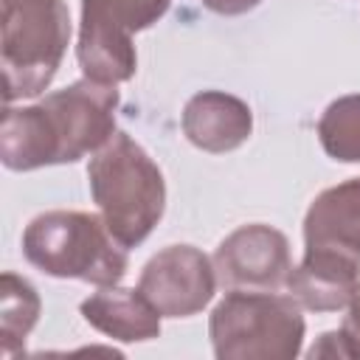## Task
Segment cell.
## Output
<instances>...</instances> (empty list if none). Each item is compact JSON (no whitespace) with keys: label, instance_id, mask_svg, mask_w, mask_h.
Returning a JSON list of instances; mask_svg holds the SVG:
<instances>
[{"label":"cell","instance_id":"6da1fadb","mask_svg":"<svg viewBox=\"0 0 360 360\" xmlns=\"http://www.w3.org/2000/svg\"><path fill=\"white\" fill-rule=\"evenodd\" d=\"M118 90L79 79L31 107L6 104L0 121V160L11 172L76 163L98 152L115 132Z\"/></svg>","mask_w":360,"mask_h":360},{"label":"cell","instance_id":"e0dca14e","mask_svg":"<svg viewBox=\"0 0 360 360\" xmlns=\"http://www.w3.org/2000/svg\"><path fill=\"white\" fill-rule=\"evenodd\" d=\"M309 357H349L346 343L340 338V329L338 332H323L321 340L309 349Z\"/></svg>","mask_w":360,"mask_h":360},{"label":"cell","instance_id":"30bf717a","mask_svg":"<svg viewBox=\"0 0 360 360\" xmlns=\"http://www.w3.org/2000/svg\"><path fill=\"white\" fill-rule=\"evenodd\" d=\"M82 318L101 335L124 343H143L160 335V312L155 304L135 287H101L87 295L79 307Z\"/></svg>","mask_w":360,"mask_h":360},{"label":"cell","instance_id":"7c38bea8","mask_svg":"<svg viewBox=\"0 0 360 360\" xmlns=\"http://www.w3.org/2000/svg\"><path fill=\"white\" fill-rule=\"evenodd\" d=\"M76 59H79L84 79H93L101 84L129 82L138 68L132 37H118V34L87 28V25H79Z\"/></svg>","mask_w":360,"mask_h":360},{"label":"cell","instance_id":"277c9868","mask_svg":"<svg viewBox=\"0 0 360 360\" xmlns=\"http://www.w3.org/2000/svg\"><path fill=\"white\" fill-rule=\"evenodd\" d=\"M304 332L301 304L276 290H228L208 318L217 360H295Z\"/></svg>","mask_w":360,"mask_h":360},{"label":"cell","instance_id":"5bb4252c","mask_svg":"<svg viewBox=\"0 0 360 360\" xmlns=\"http://www.w3.org/2000/svg\"><path fill=\"white\" fill-rule=\"evenodd\" d=\"M169 6L172 0H82L79 25L132 37L152 28L169 11Z\"/></svg>","mask_w":360,"mask_h":360},{"label":"cell","instance_id":"7a4b0ae2","mask_svg":"<svg viewBox=\"0 0 360 360\" xmlns=\"http://www.w3.org/2000/svg\"><path fill=\"white\" fill-rule=\"evenodd\" d=\"M87 186L107 231L127 250L138 248L166 211V180L160 166L121 129L93 152Z\"/></svg>","mask_w":360,"mask_h":360},{"label":"cell","instance_id":"ac0fdd59","mask_svg":"<svg viewBox=\"0 0 360 360\" xmlns=\"http://www.w3.org/2000/svg\"><path fill=\"white\" fill-rule=\"evenodd\" d=\"M262 0H202V6L214 14H222V17H239V14H248L259 6Z\"/></svg>","mask_w":360,"mask_h":360},{"label":"cell","instance_id":"52a82bcc","mask_svg":"<svg viewBox=\"0 0 360 360\" xmlns=\"http://www.w3.org/2000/svg\"><path fill=\"white\" fill-rule=\"evenodd\" d=\"M214 270L225 290H278L292 270L290 242L264 222L242 225L219 242Z\"/></svg>","mask_w":360,"mask_h":360},{"label":"cell","instance_id":"3957f363","mask_svg":"<svg viewBox=\"0 0 360 360\" xmlns=\"http://www.w3.org/2000/svg\"><path fill=\"white\" fill-rule=\"evenodd\" d=\"M22 256L51 278H79L115 287L129 270L127 248L107 231L101 214L45 211L22 231Z\"/></svg>","mask_w":360,"mask_h":360},{"label":"cell","instance_id":"8fae6325","mask_svg":"<svg viewBox=\"0 0 360 360\" xmlns=\"http://www.w3.org/2000/svg\"><path fill=\"white\" fill-rule=\"evenodd\" d=\"M287 292L309 312H338L346 309L360 287V267L329 253L304 250L301 264L287 276Z\"/></svg>","mask_w":360,"mask_h":360},{"label":"cell","instance_id":"4fadbf2b","mask_svg":"<svg viewBox=\"0 0 360 360\" xmlns=\"http://www.w3.org/2000/svg\"><path fill=\"white\" fill-rule=\"evenodd\" d=\"M39 309H42V301H39L37 287L28 278L6 270L0 278V352L3 357H14L25 346V338L39 321Z\"/></svg>","mask_w":360,"mask_h":360},{"label":"cell","instance_id":"8992f818","mask_svg":"<svg viewBox=\"0 0 360 360\" xmlns=\"http://www.w3.org/2000/svg\"><path fill=\"white\" fill-rule=\"evenodd\" d=\"M214 259L194 245H169L141 270L138 290L163 318H191L202 312L217 292Z\"/></svg>","mask_w":360,"mask_h":360},{"label":"cell","instance_id":"2e32d148","mask_svg":"<svg viewBox=\"0 0 360 360\" xmlns=\"http://www.w3.org/2000/svg\"><path fill=\"white\" fill-rule=\"evenodd\" d=\"M340 338H343V343H346L349 357H360V287H357L354 298H352L349 307H346V318H343V326H340Z\"/></svg>","mask_w":360,"mask_h":360},{"label":"cell","instance_id":"ba28073f","mask_svg":"<svg viewBox=\"0 0 360 360\" xmlns=\"http://www.w3.org/2000/svg\"><path fill=\"white\" fill-rule=\"evenodd\" d=\"M304 250L340 256L360 267V177L323 188L309 202Z\"/></svg>","mask_w":360,"mask_h":360},{"label":"cell","instance_id":"9c48e42d","mask_svg":"<svg viewBox=\"0 0 360 360\" xmlns=\"http://www.w3.org/2000/svg\"><path fill=\"white\" fill-rule=\"evenodd\" d=\"M180 127L191 146L211 155H225L250 138L253 112L239 96L225 90H202L186 101Z\"/></svg>","mask_w":360,"mask_h":360},{"label":"cell","instance_id":"5b68a950","mask_svg":"<svg viewBox=\"0 0 360 360\" xmlns=\"http://www.w3.org/2000/svg\"><path fill=\"white\" fill-rule=\"evenodd\" d=\"M70 42L65 0H3V101L39 96L56 76Z\"/></svg>","mask_w":360,"mask_h":360},{"label":"cell","instance_id":"9a60e30c","mask_svg":"<svg viewBox=\"0 0 360 360\" xmlns=\"http://www.w3.org/2000/svg\"><path fill=\"white\" fill-rule=\"evenodd\" d=\"M318 141L332 160L360 163V93L340 96L323 110Z\"/></svg>","mask_w":360,"mask_h":360}]
</instances>
